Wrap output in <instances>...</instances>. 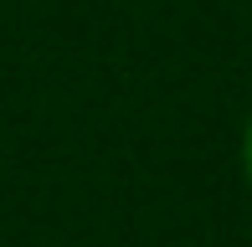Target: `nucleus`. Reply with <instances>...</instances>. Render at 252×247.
Segmentation results:
<instances>
[{"mask_svg": "<svg viewBox=\"0 0 252 247\" xmlns=\"http://www.w3.org/2000/svg\"><path fill=\"white\" fill-rule=\"evenodd\" d=\"M242 175H247V190H252V114L242 124Z\"/></svg>", "mask_w": 252, "mask_h": 247, "instance_id": "obj_1", "label": "nucleus"}]
</instances>
